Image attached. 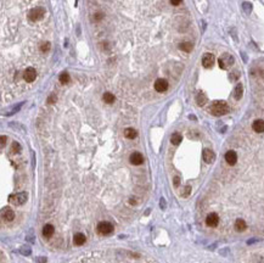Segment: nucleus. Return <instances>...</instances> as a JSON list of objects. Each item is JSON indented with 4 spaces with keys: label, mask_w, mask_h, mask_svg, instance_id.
Returning a JSON list of instances; mask_svg holds the SVG:
<instances>
[{
    "label": "nucleus",
    "mask_w": 264,
    "mask_h": 263,
    "mask_svg": "<svg viewBox=\"0 0 264 263\" xmlns=\"http://www.w3.org/2000/svg\"><path fill=\"white\" fill-rule=\"evenodd\" d=\"M211 112L212 115L214 116H223V115H226L229 112V106L225 101H221V100H217L212 104L211 106Z\"/></svg>",
    "instance_id": "f257e3e1"
},
{
    "label": "nucleus",
    "mask_w": 264,
    "mask_h": 263,
    "mask_svg": "<svg viewBox=\"0 0 264 263\" xmlns=\"http://www.w3.org/2000/svg\"><path fill=\"white\" fill-rule=\"evenodd\" d=\"M44 15H45V9L38 6V7H34V9H32L29 11L28 17H29V20H32V21H39V20H42V18L44 17Z\"/></svg>",
    "instance_id": "f03ea898"
},
{
    "label": "nucleus",
    "mask_w": 264,
    "mask_h": 263,
    "mask_svg": "<svg viewBox=\"0 0 264 263\" xmlns=\"http://www.w3.org/2000/svg\"><path fill=\"white\" fill-rule=\"evenodd\" d=\"M218 62H219V67L221 69H226L229 66H231L234 64V58L230 54H224V55H221V58L219 59Z\"/></svg>",
    "instance_id": "7ed1b4c3"
},
{
    "label": "nucleus",
    "mask_w": 264,
    "mask_h": 263,
    "mask_svg": "<svg viewBox=\"0 0 264 263\" xmlns=\"http://www.w3.org/2000/svg\"><path fill=\"white\" fill-rule=\"evenodd\" d=\"M113 232V225L110 222H101L98 225V233L101 235H108Z\"/></svg>",
    "instance_id": "20e7f679"
},
{
    "label": "nucleus",
    "mask_w": 264,
    "mask_h": 263,
    "mask_svg": "<svg viewBox=\"0 0 264 263\" xmlns=\"http://www.w3.org/2000/svg\"><path fill=\"white\" fill-rule=\"evenodd\" d=\"M9 201L16 205H23L27 201V194L26 193H20L17 195H11L9 197Z\"/></svg>",
    "instance_id": "39448f33"
},
{
    "label": "nucleus",
    "mask_w": 264,
    "mask_h": 263,
    "mask_svg": "<svg viewBox=\"0 0 264 263\" xmlns=\"http://www.w3.org/2000/svg\"><path fill=\"white\" fill-rule=\"evenodd\" d=\"M35 78H37V72H35V69H34L33 67H28V68L25 71V73H23V79H25L27 83H32V82L35 81Z\"/></svg>",
    "instance_id": "423d86ee"
},
{
    "label": "nucleus",
    "mask_w": 264,
    "mask_h": 263,
    "mask_svg": "<svg viewBox=\"0 0 264 263\" xmlns=\"http://www.w3.org/2000/svg\"><path fill=\"white\" fill-rule=\"evenodd\" d=\"M214 55L213 54H204L203 55V58H202V65H203V67H206V68H210V67H212L213 66V64H214Z\"/></svg>",
    "instance_id": "0eeeda50"
},
{
    "label": "nucleus",
    "mask_w": 264,
    "mask_h": 263,
    "mask_svg": "<svg viewBox=\"0 0 264 263\" xmlns=\"http://www.w3.org/2000/svg\"><path fill=\"white\" fill-rule=\"evenodd\" d=\"M202 157H203V161L206 163H212L216 160V154L210 149H204L203 152H202Z\"/></svg>",
    "instance_id": "6e6552de"
},
{
    "label": "nucleus",
    "mask_w": 264,
    "mask_h": 263,
    "mask_svg": "<svg viewBox=\"0 0 264 263\" xmlns=\"http://www.w3.org/2000/svg\"><path fill=\"white\" fill-rule=\"evenodd\" d=\"M218 223H219V217L216 213H210L206 217V224L208 227H217Z\"/></svg>",
    "instance_id": "1a4fd4ad"
},
{
    "label": "nucleus",
    "mask_w": 264,
    "mask_h": 263,
    "mask_svg": "<svg viewBox=\"0 0 264 263\" xmlns=\"http://www.w3.org/2000/svg\"><path fill=\"white\" fill-rule=\"evenodd\" d=\"M155 89L158 91V93H163L168 89V82L163 78H160L155 82Z\"/></svg>",
    "instance_id": "9d476101"
},
{
    "label": "nucleus",
    "mask_w": 264,
    "mask_h": 263,
    "mask_svg": "<svg viewBox=\"0 0 264 263\" xmlns=\"http://www.w3.org/2000/svg\"><path fill=\"white\" fill-rule=\"evenodd\" d=\"M225 161H226V163H229L230 166H234V164L237 162V155H236V152L233 151V150H229V151L225 154Z\"/></svg>",
    "instance_id": "9b49d317"
},
{
    "label": "nucleus",
    "mask_w": 264,
    "mask_h": 263,
    "mask_svg": "<svg viewBox=\"0 0 264 263\" xmlns=\"http://www.w3.org/2000/svg\"><path fill=\"white\" fill-rule=\"evenodd\" d=\"M144 162V157L140 152H133L130 155V163L131 164H135V166H139Z\"/></svg>",
    "instance_id": "f8f14e48"
},
{
    "label": "nucleus",
    "mask_w": 264,
    "mask_h": 263,
    "mask_svg": "<svg viewBox=\"0 0 264 263\" xmlns=\"http://www.w3.org/2000/svg\"><path fill=\"white\" fill-rule=\"evenodd\" d=\"M252 128L256 133H263L264 132V121L263 120H256L252 124Z\"/></svg>",
    "instance_id": "ddd939ff"
},
{
    "label": "nucleus",
    "mask_w": 264,
    "mask_h": 263,
    "mask_svg": "<svg viewBox=\"0 0 264 263\" xmlns=\"http://www.w3.org/2000/svg\"><path fill=\"white\" fill-rule=\"evenodd\" d=\"M73 242H74V245L82 246L83 244L85 242V235L82 234V233H77L74 235V238H73Z\"/></svg>",
    "instance_id": "4468645a"
},
{
    "label": "nucleus",
    "mask_w": 264,
    "mask_h": 263,
    "mask_svg": "<svg viewBox=\"0 0 264 263\" xmlns=\"http://www.w3.org/2000/svg\"><path fill=\"white\" fill-rule=\"evenodd\" d=\"M246 228H247V225H246V222H245L243 219H241V218H239V219H236V222H235V229L237 230V232H243V230H246Z\"/></svg>",
    "instance_id": "2eb2a0df"
},
{
    "label": "nucleus",
    "mask_w": 264,
    "mask_h": 263,
    "mask_svg": "<svg viewBox=\"0 0 264 263\" xmlns=\"http://www.w3.org/2000/svg\"><path fill=\"white\" fill-rule=\"evenodd\" d=\"M54 232H55V229H54V227L51 224H46V225H44V228H43V235L45 236V238H51V235L54 234Z\"/></svg>",
    "instance_id": "dca6fc26"
},
{
    "label": "nucleus",
    "mask_w": 264,
    "mask_h": 263,
    "mask_svg": "<svg viewBox=\"0 0 264 263\" xmlns=\"http://www.w3.org/2000/svg\"><path fill=\"white\" fill-rule=\"evenodd\" d=\"M3 216H4V218H5L6 220H12V219L15 218L13 211H12L11 208H9V207H6V208L3 210Z\"/></svg>",
    "instance_id": "f3484780"
},
{
    "label": "nucleus",
    "mask_w": 264,
    "mask_h": 263,
    "mask_svg": "<svg viewBox=\"0 0 264 263\" xmlns=\"http://www.w3.org/2000/svg\"><path fill=\"white\" fill-rule=\"evenodd\" d=\"M136 130L135 129H133V128H127V129H124V137L125 138H128V139H134L135 137H136Z\"/></svg>",
    "instance_id": "a211bd4d"
},
{
    "label": "nucleus",
    "mask_w": 264,
    "mask_h": 263,
    "mask_svg": "<svg viewBox=\"0 0 264 263\" xmlns=\"http://www.w3.org/2000/svg\"><path fill=\"white\" fill-rule=\"evenodd\" d=\"M242 93H243V88H242V84H237L234 89V96L236 100H240L242 98Z\"/></svg>",
    "instance_id": "6ab92c4d"
},
{
    "label": "nucleus",
    "mask_w": 264,
    "mask_h": 263,
    "mask_svg": "<svg viewBox=\"0 0 264 263\" xmlns=\"http://www.w3.org/2000/svg\"><path fill=\"white\" fill-rule=\"evenodd\" d=\"M196 102H197L198 106H203L207 102V96L204 95L203 93H198L197 96H196Z\"/></svg>",
    "instance_id": "aec40b11"
},
{
    "label": "nucleus",
    "mask_w": 264,
    "mask_h": 263,
    "mask_svg": "<svg viewBox=\"0 0 264 263\" xmlns=\"http://www.w3.org/2000/svg\"><path fill=\"white\" fill-rule=\"evenodd\" d=\"M181 140H183V137H181L179 133H174V134L171 137V141H172L173 145H179V144L181 143Z\"/></svg>",
    "instance_id": "412c9836"
},
{
    "label": "nucleus",
    "mask_w": 264,
    "mask_h": 263,
    "mask_svg": "<svg viewBox=\"0 0 264 263\" xmlns=\"http://www.w3.org/2000/svg\"><path fill=\"white\" fill-rule=\"evenodd\" d=\"M179 48H180L183 51H185V52H190V51L192 50V44L189 43V42H184V43H181V44L179 45Z\"/></svg>",
    "instance_id": "4be33fe9"
},
{
    "label": "nucleus",
    "mask_w": 264,
    "mask_h": 263,
    "mask_svg": "<svg viewBox=\"0 0 264 263\" xmlns=\"http://www.w3.org/2000/svg\"><path fill=\"white\" fill-rule=\"evenodd\" d=\"M102 99H104L105 102L112 104L113 101H115V95H113V94H111V93H105L104 96H102Z\"/></svg>",
    "instance_id": "5701e85b"
},
{
    "label": "nucleus",
    "mask_w": 264,
    "mask_h": 263,
    "mask_svg": "<svg viewBox=\"0 0 264 263\" xmlns=\"http://www.w3.org/2000/svg\"><path fill=\"white\" fill-rule=\"evenodd\" d=\"M60 82H61L62 84H66V83L69 82V74H68L67 72H62V73L60 74Z\"/></svg>",
    "instance_id": "b1692460"
},
{
    "label": "nucleus",
    "mask_w": 264,
    "mask_h": 263,
    "mask_svg": "<svg viewBox=\"0 0 264 263\" xmlns=\"http://www.w3.org/2000/svg\"><path fill=\"white\" fill-rule=\"evenodd\" d=\"M12 151L15 154H20L21 152V145L18 143H16V141H13L12 143Z\"/></svg>",
    "instance_id": "393cba45"
},
{
    "label": "nucleus",
    "mask_w": 264,
    "mask_h": 263,
    "mask_svg": "<svg viewBox=\"0 0 264 263\" xmlns=\"http://www.w3.org/2000/svg\"><path fill=\"white\" fill-rule=\"evenodd\" d=\"M242 7H243L245 11H246V13H250V12L252 11V4H251V3H247V1L243 3V4H242Z\"/></svg>",
    "instance_id": "a878e982"
},
{
    "label": "nucleus",
    "mask_w": 264,
    "mask_h": 263,
    "mask_svg": "<svg viewBox=\"0 0 264 263\" xmlns=\"http://www.w3.org/2000/svg\"><path fill=\"white\" fill-rule=\"evenodd\" d=\"M190 193H191V186H190V185H186V186L184 188V190H183V196L187 197L189 195H190Z\"/></svg>",
    "instance_id": "bb28decb"
},
{
    "label": "nucleus",
    "mask_w": 264,
    "mask_h": 263,
    "mask_svg": "<svg viewBox=\"0 0 264 263\" xmlns=\"http://www.w3.org/2000/svg\"><path fill=\"white\" fill-rule=\"evenodd\" d=\"M22 105H23V104L21 102V104H18L17 106H15V107L12 108V111H10V112H7V114H6V116H11V115H13V114H15V112H17L18 110H20V108H21V106H22Z\"/></svg>",
    "instance_id": "cd10ccee"
},
{
    "label": "nucleus",
    "mask_w": 264,
    "mask_h": 263,
    "mask_svg": "<svg viewBox=\"0 0 264 263\" xmlns=\"http://www.w3.org/2000/svg\"><path fill=\"white\" fill-rule=\"evenodd\" d=\"M49 49H50V43H49V42H45V43H43V44H42V46H40V50H42L43 52H45V51H49Z\"/></svg>",
    "instance_id": "c85d7f7f"
},
{
    "label": "nucleus",
    "mask_w": 264,
    "mask_h": 263,
    "mask_svg": "<svg viewBox=\"0 0 264 263\" xmlns=\"http://www.w3.org/2000/svg\"><path fill=\"white\" fill-rule=\"evenodd\" d=\"M21 253L25 255V256H28V255H31V249L28 246H22L21 247Z\"/></svg>",
    "instance_id": "c756f323"
},
{
    "label": "nucleus",
    "mask_w": 264,
    "mask_h": 263,
    "mask_svg": "<svg viewBox=\"0 0 264 263\" xmlns=\"http://www.w3.org/2000/svg\"><path fill=\"white\" fill-rule=\"evenodd\" d=\"M56 101V95L55 94H51V95L49 96V99H48V104H54Z\"/></svg>",
    "instance_id": "7c9ffc66"
},
{
    "label": "nucleus",
    "mask_w": 264,
    "mask_h": 263,
    "mask_svg": "<svg viewBox=\"0 0 264 263\" xmlns=\"http://www.w3.org/2000/svg\"><path fill=\"white\" fill-rule=\"evenodd\" d=\"M94 17H95V18H94V20H95V21H100V20H102L104 15H102L101 12H96L95 15H94Z\"/></svg>",
    "instance_id": "2f4dec72"
},
{
    "label": "nucleus",
    "mask_w": 264,
    "mask_h": 263,
    "mask_svg": "<svg viewBox=\"0 0 264 263\" xmlns=\"http://www.w3.org/2000/svg\"><path fill=\"white\" fill-rule=\"evenodd\" d=\"M180 3H181V0H171V4L174 6H178Z\"/></svg>",
    "instance_id": "473e14b6"
},
{
    "label": "nucleus",
    "mask_w": 264,
    "mask_h": 263,
    "mask_svg": "<svg viewBox=\"0 0 264 263\" xmlns=\"http://www.w3.org/2000/svg\"><path fill=\"white\" fill-rule=\"evenodd\" d=\"M5 143H6V137H5V135H3V137H1V147H4V146H5Z\"/></svg>",
    "instance_id": "72a5a7b5"
},
{
    "label": "nucleus",
    "mask_w": 264,
    "mask_h": 263,
    "mask_svg": "<svg viewBox=\"0 0 264 263\" xmlns=\"http://www.w3.org/2000/svg\"><path fill=\"white\" fill-rule=\"evenodd\" d=\"M179 183H180L179 177H174V185H175V186H178V185H179Z\"/></svg>",
    "instance_id": "f704fd0d"
},
{
    "label": "nucleus",
    "mask_w": 264,
    "mask_h": 263,
    "mask_svg": "<svg viewBox=\"0 0 264 263\" xmlns=\"http://www.w3.org/2000/svg\"><path fill=\"white\" fill-rule=\"evenodd\" d=\"M160 203H161V208H164V207H166V201H164V199H161Z\"/></svg>",
    "instance_id": "c9c22d12"
},
{
    "label": "nucleus",
    "mask_w": 264,
    "mask_h": 263,
    "mask_svg": "<svg viewBox=\"0 0 264 263\" xmlns=\"http://www.w3.org/2000/svg\"><path fill=\"white\" fill-rule=\"evenodd\" d=\"M45 262H46V258H44V257L39 258V263H45Z\"/></svg>",
    "instance_id": "e433bc0d"
}]
</instances>
